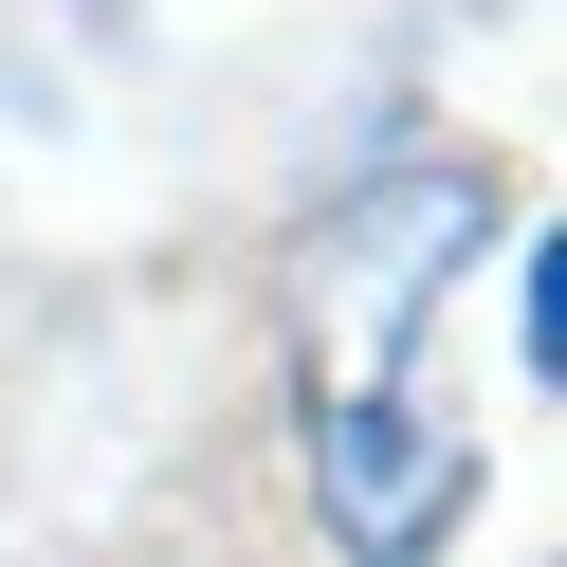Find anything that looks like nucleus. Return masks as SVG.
Here are the masks:
<instances>
[{"label": "nucleus", "mask_w": 567, "mask_h": 567, "mask_svg": "<svg viewBox=\"0 0 567 567\" xmlns=\"http://www.w3.org/2000/svg\"><path fill=\"white\" fill-rule=\"evenodd\" d=\"M311 457H330V513L367 530L384 567H403L421 530L457 513V476H476V457H457L440 421H403V403H384V384H311Z\"/></svg>", "instance_id": "nucleus-2"}, {"label": "nucleus", "mask_w": 567, "mask_h": 567, "mask_svg": "<svg viewBox=\"0 0 567 567\" xmlns=\"http://www.w3.org/2000/svg\"><path fill=\"white\" fill-rule=\"evenodd\" d=\"M476 220H494V184H476V165L367 184V202L330 220V257H311V275H330V311H348V384H384V348H403V330H421V293L476 257Z\"/></svg>", "instance_id": "nucleus-1"}]
</instances>
